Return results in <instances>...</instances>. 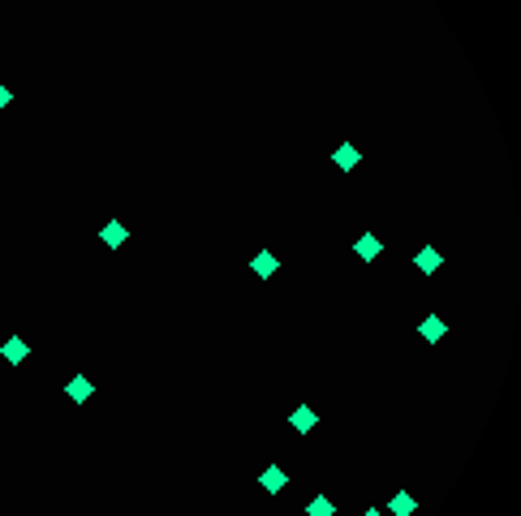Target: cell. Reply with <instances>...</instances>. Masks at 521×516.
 I'll list each match as a JSON object with an SVG mask.
<instances>
[{
    "mask_svg": "<svg viewBox=\"0 0 521 516\" xmlns=\"http://www.w3.org/2000/svg\"><path fill=\"white\" fill-rule=\"evenodd\" d=\"M250 271H254L258 280H272V276L280 271V258H276L272 250H258V254L250 258Z\"/></svg>",
    "mask_w": 521,
    "mask_h": 516,
    "instance_id": "cell-1",
    "label": "cell"
},
{
    "mask_svg": "<svg viewBox=\"0 0 521 516\" xmlns=\"http://www.w3.org/2000/svg\"><path fill=\"white\" fill-rule=\"evenodd\" d=\"M0 357H5L9 366H22V361L30 357V348H26V340H22V336H9L5 344H0Z\"/></svg>",
    "mask_w": 521,
    "mask_h": 516,
    "instance_id": "cell-7",
    "label": "cell"
},
{
    "mask_svg": "<svg viewBox=\"0 0 521 516\" xmlns=\"http://www.w3.org/2000/svg\"><path fill=\"white\" fill-rule=\"evenodd\" d=\"M289 426H293L297 435H306V430H315V426H319V413L310 409V404H297V409L289 413Z\"/></svg>",
    "mask_w": 521,
    "mask_h": 516,
    "instance_id": "cell-4",
    "label": "cell"
},
{
    "mask_svg": "<svg viewBox=\"0 0 521 516\" xmlns=\"http://www.w3.org/2000/svg\"><path fill=\"white\" fill-rule=\"evenodd\" d=\"M258 486H263L268 495H280V491L289 486V474L280 469V464H268V469H263V474H258Z\"/></svg>",
    "mask_w": 521,
    "mask_h": 516,
    "instance_id": "cell-5",
    "label": "cell"
},
{
    "mask_svg": "<svg viewBox=\"0 0 521 516\" xmlns=\"http://www.w3.org/2000/svg\"><path fill=\"white\" fill-rule=\"evenodd\" d=\"M9 103H13V90H9L5 82H0V112H5V108H9Z\"/></svg>",
    "mask_w": 521,
    "mask_h": 516,
    "instance_id": "cell-13",
    "label": "cell"
},
{
    "mask_svg": "<svg viewBox=\"0 0 521 516\" xmlns=\"http://www.w3.org/2000/svg\"><path fill=\"white\" fill-rule=\"evenodd\" d=\"M418 332H423V340H427V344H440V340L448 336V327H444V319H440V315H427Z\"/></svg>",
    "mask_w": 521,
    "mask_h": 516,
    "instance_id": "cell-11",
    "label": "cell"
},
{
    "mask_svg": "<svg viewBox=\"0 0 521 516\" xmlns=\"http://www.w3.org/2000/svg\"><path fill=\"white\" fill-rule=\"evenodd\" d=\"M362 516H388L384 508H367V512H362Z\"/></svg>",
    "mask_w": 521,
    "mask_h": 516,
    "instance_id": "cell-14",
    "label": "cell"
},
{
    "mask_svg": "<svg viewBox=\"0 0 521 516\" xmlns=\"http://www.w3.org/2000/svg\"><path fill=\"white\" fill-rule=\"evenodd\" d=\"M332 164H336V168H340V172H353V168H357V164H362V151H357V146H353V142H340V146H336V151H332Z\"/></svg>",
    "mask_w": 521,
    "mask_h": 516,
    "instance_id": "cell-3",
    "label": "cell"
},
{
    "mask_svg": "<svg viewBox=\"0 0 521 516\" xmlns=\"http://www.w3.org/2000/svg\"><path fill=\"white\" fill-rule=\"evenodd\" d=\"M353 254H357V258H362V263H375V258H379V254H384V241H379V237H375V233H362V237H357V241H353Z\"/></svg>",
    "mask_w": 521,
    "mask_h": 516,
    "instance_id": "cell-2",
    "label": "cell"
},
{
    "mask_svg": "<svg viewBox=\"0 0 521 516\" xmlns=\"http://www.w3.org/2000/svg\"><path fill=\"white\" fill-rule=\"evenodd\" d=\"M306 516H336V499H332V495H315V499H306Z\"/></svg>",
    "mask_w": 521,
    "mask_h": 516,
    "instance_id": "cell-12",
    "label": "cell"
},
{
    "mask_svg": "<svg viewBox=\"0 0 521 516\" xmlns=\"http://www.w3.org/2000/svg\"><path fill=\"white\" fill-rule=\"evenodd\" d=\"M384 512H388V516H413V512H418V499H413L409 491H396Z\"/></svg>",
    "mask_w": 521,
    "mask_h": 516,
    "instance_id": "cell-10",
    "label": "cell"
},
{
    "mask_svg": "<svg viewBox=\"0 0 521 516\" xmlns=\"http://www.w3.org/2000/svg\"><path fill=\"white\" fill-rule=\"evenodd\" d=\"M65 396H69V400H74V404H86V400H91V396H95V383H91V379H86V375H74V379H69V383H65Z\"/></svg>",
    "mask_w": 521,
    "mask_h": 516,
    "instance_id": "cell-8",
    "label": "cell"
},
{
    "mask_svg": "<svg viewBox=\"0 0 521 516\" xmlns=\"http://www.w3.org/2000/svg\"><path fill=\"white\" fill-rule=\"evenodd\" d=\"M413 267H418L423 276H435V271L444 267V258H440V250H435V245H423V250H418V258H413Z\"/></svg>",
    "mask_w": 521,
    "mask_h": 516,
    "instance_id": "cell-9",
    "label": "cell"
},
{
    "mask_svg": "<svg viewBox=\"0 0 521 516\" xmlns=\"http://www.w3.org/2000/svg\"><path fill=\"white\" fill-rule=\"evenodd\" d=\"M99 241H103V245H108V250H121V245L130 241V228H125L121 220H108V224H103V228H99Z\"/></svg>",
    "mask_w": 521,
    "mask_h": 516,
    "instance_id": "cell-6",
    "label": "cell"
}]
</instances>
